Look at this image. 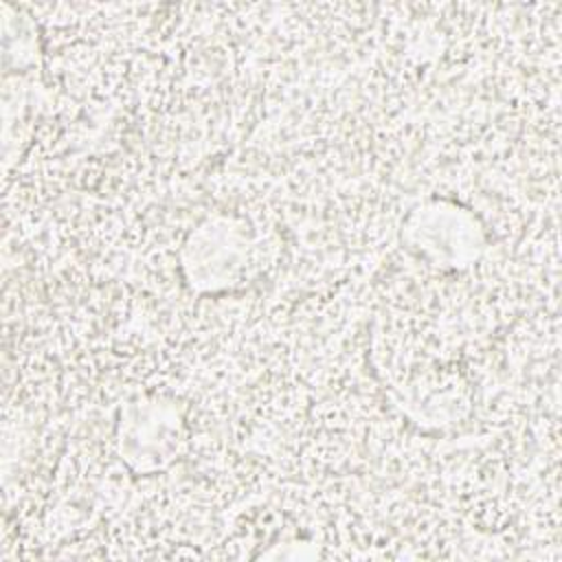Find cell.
I'll list each match as a JSON object with an SVG mask.
<instances>
[{
    "label": "cell",
    "instance_id": "6da1fadb",
    "mask_svg": "<svg viewBox=\"0 0 562 562\" xmlns=\"http://www.w3.org/2000/svg\"><path fill=\"white\" fill-rule=\"evenodd\" d=\"M250 239L237 217H209L184 241L182 268L198 292H224L241 283L250 266Z\"/></svg>",
    "mask_w": 562,
    "mask_h": 562
},
{
    "label": "cell",
    "instance_id": "7a4b0ae2",
    "mask_svg": "<svg viewBox=\"0 0 562 562\" xmlns=\"http://www.w3.org/2000/svg\"><path fill=\"white\" fill-rule=\"evenodd\" d=\"M182 419L173 402L158 397L130 402L121 411L119 452L136 472L149 474L173 461Z\"/></svg>",
    "mask_w": 562,
    "mask_h": 562
}]
</instances>
